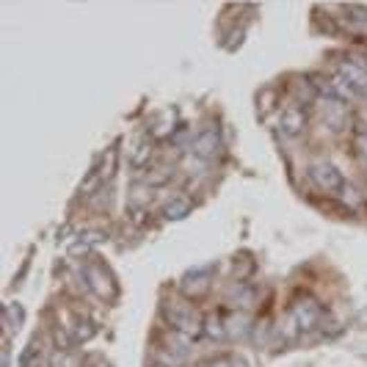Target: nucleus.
<instances>
[{
	"label": "nucleus",
	"instance_id": "obj_1",
	"mask_svg": "<svg viewBox=\"0 0 367 367\" xmlns=\"http://www.w3.org/2000/svg\"><path fill=\"white\" fill-rule=\"evenodd\" d=\"M166 321L174 326V332H183L188 337H199L202 329H204L202 318L188 304H169L166 307Z\"/></svg>",
	"mask_w": 367,
	"mask_h": 367
},
{
	"label": "nucleus",
	"instance_id": "obj_2",
	"mask_svg": "<svg viewBox=\"0 0 367 367\" xmlns=\"http://www.w3.org/2000/svg\"><path fill=\"white\" fill-rule=\"evenodd\" d=\"M337 72H340L337 78H343L354 91H367V66L362 61L346 58V61H340V69Z\"/></svg>",
	"mask_w": 367,
	"mask_h": 367
},
{
	"label": "nucleus",
	"instance_id": "obj_3",
	"mask_svg": "<svg viewBox=\"0 0 367 367\" xmlns=\"http://www.w3.org/2000/svg\"><path fill=\"white\" fill-rule=\"evenodd\" d=\"M89 282H91V287L97 290V296L100 298H114V293H116V285H114V279H111V274L105 271V265H100V262H94V265H89Z\"/></svg>",
	"mask_w": 367,
	"mask_h": 367
},
{
	"label": "nucleus",
	"instance_id": "obj_4",
	"mask_svg": "<svg viewBox=\"0 0 367 367\" xmlns=\"http://www.w3.org/2000/svg\"><path fill=\"white\" fill-rule=\"evenodd\" d=\"M293 318H296V323H298V329H315L318 326V321H321V307H318V301H312V298H304V301H298L296 307H293Z\"/></svg>",
	"mask_w": 367,
	"mask_h": 367
},
{
	"label": "nucleus",
	"instance_id": "obj_5",
	"mask_svg": "<svg viewBox=\"0 0 367 367\" xmlns=\"http://www.w3.org/2000/svg\"><path fill=\"white\" fill-rule=\"evenodd\" d=\"M312 180L318 183L321 190H329V193L343 188V177H340V172L332 163H315L312 166Z\"/></svg>",
	"mask_w": 367,
	"mask_h": 367
},
{
	"label": "nucleus",
	"instance_id": "obj_6",
	"mask_svg": "<svg viewBox=\"0 0 367 367\" xmlns=\"http://www.w3.org/2000/svg\"><path fill=\"white\" fill-rule=\"evenodd\" d=\"M218 147H221L218 133H215V130H204V133H199L196 141H193V155L202 158V161H210V158L218 155Z\"/></svg>",
	"mask_w": 367,
	"mask_h": 367
},
{
	"label": "nucleus",
	"instance_id": "obj_7",
	"mask_svg": "<svg viewBox=\"0 0 367 367\" xmlns=\"http://www.w3.org/2000/svg\"><path fill=\"white\" fill-rule=\"evenodd\" d=\"M304 127H307V114H304L301 108H296V105L287 108L285 116H282V130H285L287 136H301Z\"/></svg>",
	"mask_w": 367,
	"mask_h": 367
},
{
	"label": "nucleus",
	"instance_id": "obj_8",
	"mask_svg": "<svg viewBox=\"0 0 367 367\" xmlns=\"http://www.w3.org/2000/svg\"><path fill=\"white\" fill-rule=\"evenodd\" d=\"M204 332H207V337H213V340H221V337L226 334V323H221V318L213 312V315L204 321Z\"/></svg>",
	"mask_w": 367,
	"mask_h": 367
},
{
	"label": "nucleus",
	"instance_id": "obj_9",
	"mask_svg": "<svg viewBox=\"0 0 367 367\" xmlns=\"http://www.w3.org/2000/svg\"><path fill=\"white\" fill-rule=\"evenodd\" d=\"M246 332H249V323H246L243 315H235L232 321H226V334L229 337H243Z\"/></svg>",
	"mask_w": 367,
	"mask_h": 367
},
{
	"label": "nucleus",
	"instance_id": "obj_10",
	"mask_svg": "<svg viewBox=\"0 0 367 367\" xmlns=\"http://www.w3.org/2000/svg\"><path fill=\"white\" fill-rule=\"evenodd\" d=\"M6 315H11V332H17L22 326V321H25V312H22V307L17 301H8L6 304Z\"/></svg>",
	"mask_w": 367,
	"mask_h": 367
},
{
	"label": "nucleus",
	"instance_id": "obj_11",
	"mask_svg": "<svg viewBox=\"0 0 367 367\" xmlns=\"http://www.w3.org/2000/svg\"><path fill=\"white\" fill-rule=\"evenodd\" d=\"M188 210H190V204H188L185 199H177V202H172V204L166 207V218H169V221H177V218L188 215Z\"/></svg>",
	"mask_w": 367,
	"mask_h": 367
},
{
	"label": "nucleus",
	"instance_id": "obj_12",
	"mask_svg": "<svg viewBox=\"0 0 367 367\" xmlns=\"http://www.w3.org/2000/svg\"><path fill=\"white\" fill-rule=\"evenodd\" d=\"M150 152H152L150 141H136V147H133V166H141V163H147Z\"/></svg>",
	"mask_w": 367,
	"mask_h": 367
},
{
	"label": "nucleus",
	"instance_id": "obj_13",
	"mask_svg": "<svg viewBox=\"0 0 367 367\" xmlns=\"http://www.w3.org/2000/svg\"><path fill=\"white\" fill-rule=\"evenodd\" d=\"M78 329H72V337H75V343H83V340H89L91 334H94V323L91 321H80V323H75Z\"/></svg>",
	"mask_w": 367,
	"mask_h": 367
},
{
	"label": "nucleus",
	"instance_id": "obj_14",
	"mask_svg": "<svg viewBox=\"0 0 367 367\" xmlns=\"http://www.w3.org/2000/svg\"><path fill=\"white\" fill-rule=\"evenodd\" d=\"M357 152H359L362 161H367V127H362L359 136H357Z\"/></svg>",
	"mask_w": 367,
	"mask_h": 367
},
{
	"label": "nucleus",
	"instance_id": "obj_15",
	"mask_svg": "<svg viewBox=\"0 0 367 367\" xmlns=\"http://www.w3.org/2000/svg\"><path fill=\"white\" fill-rule=\"evenodd\" d=\"M111 172H114V152H108V155H105V163H102L100 177H102V180H108V177H111Z\"/></svg>",
	"mask_w": 367,
	"mask_h": 367
},
{
	"label": "nucleus",
	"instance_id": "obj_16",
	"mask_svg": "<svg viewBox=\"0 0 367 367\" xmlns=\"http://www.w3.org/2000/svg\"><path fill=\"white\" fill-rule=\"evenodd\" d=\"M340 193H343V199H346L348 204H357V190H354V188H340Z\"/></svg>",
	"mask_w": 367,
	"mask_h": 367
},
{
	"label": "nucleus",
	"instance_id": "obj_17",
	"mask_svg": "<svg viewBox=\"0 0 367 367\" xmlns=\"http://www.w3.org/2000/svg\"><path fill=\"white\" fill-rule=\"evenodd\" d=\"M210 367H232V362H229V359H215Z\"/></svg>",
	"mask_w": 367,
	"mask_h": 367
},
{
	"label": "nucleus",
	"instance_id": "obj_18",
	"mask_svg": "<svg viewBox=\"0 0 367 367\" xmlns=\"http://www.w3.org/2000/svg\"><path fill=\"white\" fill-rule=\"evenodd\" d=\"M232 367H246V365H243L240 359H235V362H232Z\"/></svg>",
	"mask_w": 367,
	"mask_h": 367
},
{
	"label": "nucleus",
	"instance_id": "obj_19",
	"mask_svg": "<svg viewBox=\"0 0 367 367\" xmlns=\"http://www.w3.org/2000/svg\"><path fill=\"white\" fill-rule=\"evenodd\" d=\"M152 367H172V365H166V362H161V365H152Z\"/></svg>",
	"mask_w": 367,
	"mask_h": 367
}]
</instances>
